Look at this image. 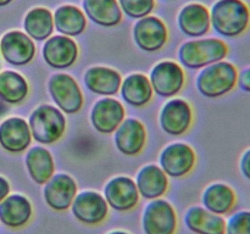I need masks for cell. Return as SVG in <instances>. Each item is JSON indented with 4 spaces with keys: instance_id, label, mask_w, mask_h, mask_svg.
Returning a JSON list of instances; mask_svg holds the SVG:
<instances>
[{
    "instance_id": "1",
    "label": "cell",
    "mask_w": 250,
    "mask_h": 234,
    "mask_svg": "<svg viewBox=\"0 0 250 234\" xmlns=\"http://www.w3.org/2000/svg\"><path fill=\"white\" fill-rule=\"evenodd\" d=\"M212 29L224 38H237L248 31L250 7L244 0H217L210 10Z\"/></svg>"
},
{
    "instance_id": "2",
    "label": "cell",
    "mask_w": 250,
    "mask_h": 234,
    "mask_svg": "<svg viewBox=\"0 0 250 234\" xmlns=\"http://www.w3.org/2000/svg\"><path fill=\"white\" fill-rule=\"evenodd\" d=\"M238 70L229 61H217L202 68L197 77V89L204 98L217 99L236 88Z\"/></svg>"
},
{
    "instance_id": "3",
    "label": "cell",
    "mask_w": 250,
    "mask_h": 234,
    "mask_svg": "<svg viewBox=\"0 0 250 234\" xmlns=\"http://www.w3.org/2000/svg\"><path fill=\"white\" fill-rule=\"evenodd\" d=\"M229 45L219 38L193 39L186 41L178 49V58L183 67L199 70L226 58Z\"/></svg>"
},
{
    "instance_id": "4",
    "label": "cell",
    "mask_w": 250,
    "mask_h": 234,
    "mask_svg": "<svg viewBox=\"0 0 250 234\" xmlns=\"http://www.w3.org/2000/svg\"><path fill=\"white\" fill-rule=\"evenodd\" d=\"M28 126L32 138L39 144L50 145L63 136L67 127L65 114L58 107L43 104L29 115Z\"/></svg>"
},
{
    "instance_id": "5",
    "label": "cell",
    "mask_w": 250,
    "mask_h": 234,
    "mask_svg": "<svg viewBox=\"0 0 250 234\" xmlns=\"http://www.w3.org/2000/svg\"><path fill=\"white\" fill-rule=\"evenodd\" d=\"M177 227V212L167 200L159 197L146 205L142 214L144 234H176Z\"/></svg>"
},
{
    "instance_id": "6",
    "label": "cell",
    "mask_w": 250,
    "mask_h": 234,
    "mask_svg": "<svg viewBox=\"0 0 250 234\" xmlns=\"http://www.w3.org/2000/svg\"><path fill=\"white\" fill-rule=\"evenodd\" d=\"M48 90L58 109L63 114L73 115L81 111L84 98L77 80L67 73H55L49 78Z\"/></svg>"
},
{
    "instance_id": "7",
    "label": "cell",
    "mask_w": 250,
    "mask_h": 234,
    "mask_svg": "<svg viewBox=\"0 0 250 234\" xmlns=\"http://www.w3.org/2000/svg\"><path fill=\"white\" fill-rule=\"evenodd\" d=\"M70 209L73 217L85 226H99L109 216V205L104 195L94 190L77 193Z\"/></svg>"
},
{
    "instance_id": "8",
    "label": "cell",
    "mask_w": 250,
    "mask_h": 234,
    "mask_svg": "<svg viewBox=\"0 0 250 234\" xmlns=\"http://www.w3.org/2000/svg\"><path fill=\"white\" fill-rule=\"evenodd\" d=\"M149 80L156 95L161 98H172L185 87L186 73L182 66L177 62L165 60L154 66Z\"/></svg>"
},
{
    "instance_id": "9",
    "label": "cell",
    "mask_w": 250,
    "mask_h": 234,
    "mask_svg": "<svg viewBox=\"0 0 250 234\" xmlns=\"http://www.w3.org/2000/svg\"><path fill=\"white\" fill-rule=\"evenodd\" d=\"M160 167L171 178L189 175L197 162L194 149L186 143H172L163 149L159 157Z\"/></svg>"
},
{
    "instance_id": "10",
    "label": "cell",
    "mask_w": 250,
    "mask_h": 234,
    "mask_svg": "<svg viewBox=\"0 0 250 234\" xmlns=\"http://www.w3.org/2000/svg\"><path fill=\"white\" fill-rule=\"evenodd\" d=\"M104 197L109 207L119 212H128L139 204L138 189L136 182L128 176L111 178L104 187Z\"/></svg>"
},
{
    "instance_id": "11",
    "label": "cell",
    "mask_w": 250,
    "mask_h": 234,
    "mask_svg": "<svg viewBox=\"0 0 250 234\" xmlns=\"http://www.w3.org/2000/svg\"><path fill=\"white\" fill-rule=\"evenodd\" d=\"M78 193L77 182L67 173H56L44 184L45 204L56 212L68 210Z\"/></svg>"
},
{
    "instance_id": "12",
    "label": "cell",
    "mask_w": 250,
    "mask_h": 234,
    "mask_svg": "<svg viewBox=\"0 0 250 234\" xmlns=\"http://www.w3.org/2000/svg\"><path fill=\"white\" fill-rule=\"evenodd\" d=\"M133 39L141 50L155 53L167 43V27L161 19L149 15L136 22L133 27Z\"/></svg>"
},
{
    "instance_id": "13",
    "label": "cell",
    "mask_w": 250,
    "mask_h": 234,
    "mask_svg": "<svg viewBox=\"0 0 250 234\" xmlns=\"http://www.w3.org/2000/svg\"><path fill=\"white\" fill-rule=\"evenodd\" d=\"M159 122L161 129L168 136H182L193 123L192 106L187 100L173 98L163 106L159 116Z\"/></svg>"
},
{
    "instance_id": "14",
    "label": "cell",
    "mask_w": 250,
    "mask_h": 234,
    "mask_svg": "<svg viewBox=\"0 0 250 234\" xmlns=\"http://www.w3.org/2000/svg\"><path fill=\"white\" fill-rule=\"evenodd\" d=\"M33 39L21 31H10L0 39V54L12 66H26L36 56Z\"/></svg>"
},
{
    "instance_id": "15",
    "label": "cell",
    "mask_w": 250,
    "mask_h": 234,
    "mask_svg": "<svg viewBox=\"0 0 250 234\" xmlns=\"http://www.w3.org/2000/svg\"><path fill=\"white\" fill-rule=\"evenodd\" d=\"M78 45L71 37L53 36L43 45V58L49 67L54 70H66L76 63L78 58Z\"/></svg>"
},
{
    "instance_id": "16",
    "label": "cell",
    "mask_w": 250,
    "mask_h": 234,
    "mask_svg": "<svg viewBox=\"0 0 250 234\" xmlns=\"http://www.w3.org/2000/svg\"><path fill=\"white\" fill-rule=\"evenodd\" d=\"M126 117V110L115 98L98 100L90 111V122L95 131L103 134L114 133Z\"/></svg>"
},
{
    "instance_id": "17",
    "label": "cell",
    "mask_w": 250,
    "mask_h": 234,
    "mask_svg": "<svg viewBox=\"0 0 250 234\" xmlns=\"http://www.w3.org/2000/svg\"><path fill=\"white\" fill-rule=\"evenodd\" d=\"M114 141L117 150L125 156H137L146 146V126L137 118H125L115 131Z\"/></svg>"
},
{
    "instance_id": "18",
    "label": "cell",
    "mask_w": 250,
    "mask_h": 234,
    "mask_svg": "<svg viewBox=\"0 0 250 234\" xmlns=\"http://www.w3.org/2000/svg\"><path fill=\"white\" fill-rule=\"evenodd\" d=\"M28 123L22 117H9L0 124V146L11 154H21L32 143Z\"/></svg>"
},
{
    "instance_id": "19",
    "label": "cell",
    "mask_w": 250,
    "mask_h": 234,
    "mask_svg": "<svg viewBox=\"0 0 250 234\" xmlns=\"http://www.w3.org/2000/svg\"><path fill=\"white\" fill-rule=\"evenodd\" d=\"M33 205L23 194H9L0 202V222L10 229L26 227L33 217Z\"/></svg>"
},
{
    "instance_id": "20",
    "label": "cell",
    "mask_w": 250,
    "mask_h": 234,
    "mask_svg": "<svg viewBox=\"0 0 250 234\" xmlns=\"http://www.w3.org/2000/svg\"><path fill=\"white\" fill-rule=\"evenodd\" d=\"M186 227L194 234H226V219L200 205H193L185 214Z\"/></svg>"
},
{
    "instance_id": "21",
    "label": "cell",
    "mask_w": 250,
    "mask_h": 234,
    "mask_svg": "<svg viewBox=\"0 0 250 234\" xmlns=\"http://www.w3.org/2000/svg\"><path fill=\"white\" fill-rule=\"evenodd\" d=\"M177 22L183 34L190 38H200L211 28L210 10L199 2H192L182 7Z\"/></svg>"
},
{
    "instance_id": "22",
    "label": "cell",
    "mask_w": 250,
    "mask_h": 234,
    "mask_svg": "<svg viewBox=\"0 0 250 234\" xmlns=\"http://www.w3.org/2000/svg\"><path fill=\"white\" fill-rule=\"evenodd\" d=\"M83 80L89 92L103 97H112L120 92L122 77L111 67L93 66L85 71Z\"/></svg>"
},
{
    "instance_id": "23",
    "label": "cell",
    "mask_w": 250,
    "mask_h": 234,
    "mask_svg": "<svg viewBox=\"0 0 250 234\" xmlns=\"http://www.w3.org/2000/svg\"><path fill=\"white\" fill-rule=\"evenodd\" d=\"M202 204L212 214L226 216L232 214L237 205V194L233 188L227 183H211L204 189Z\"/></svg>"
},
{
    "instance_id": "24",
    "label": "cell",
    "mask_w": 250,
    "mask_h": 234,
    "mask_svg": "<svg viewBox=\"0 0 250 234\" xmlns=\"http://www.w3.org/2000/svg\"><path fill=\"white\" fill-rule=\"evenodd\" d=\"M136 185L139 195L146 200L163 197L168 189L167 175L160 166L150 163L139 170L136 177Z\"/></svg>"
},
{
    "instance_id": "25",
    "label": "cell",
    "mask_w": 250,
    "mask_h": 234,
    "mask_svg": "<svg viewBox=\"0 0 250 234\" xmlns=\"http://www.w3.org/2000/svg\"><path fill=\"white\" fill-rule=\"evenodd\" d=\"M122 99L131 106L144 107L153 99L154 90L149 77L143 73H132L127 76L120 87Z\"/></svg>"
},
{
    "instance_id": "26",
    "label": "cell",
    "mask_w": 250,
    "mask_h": 234,
    "mask_svg": "<svg viewBox=\"0 0 250 234\" xmlns=\"http://www.w3.org/2000/svg\"><path fill=\"white\" fill-rule=\"evenodd\" d=\"M26 167L36 184L44 185L55 175V162L50 151L44 146H33L27 151Z\"/></svg>"
},
{
    "instance_id": "27",
    "label": "cell",
    "mask_w": 250,
    "mask_h": 234,
    "mask_svg": "<svg viewBox=\"0 0 250 234\" xmlns=\"http://www.w3.org/2000/svg\"><path fill=\"white\" fill-rule=\"evenodd\" d=\"M88 19L102 27H115L122 21V10L117 0H83Z\"/></svg>"
},
{
    "instance_id": "28",
    "label": "cell",
    "mask_w": 250,
    "mask_h": 234,
    "mask_svg": "<svg viewBox=\"0 0 250 234\" xmlns=\"http://www.w3.org/2000/svg\"><path fill=\"white\" fill-rule=\"evenodd\" d=\"M54 16V27L62 36H81L87 28L85 14L75 5H62L58 7Z\"/></svg>"
},
{
    "instance_id": "29",
    "label": "cell",
    "mask_w": 250,
    "mask_h": 234,
    "mask_svg": "<svg viewBox=\"0 0 250 234\" xmlns=\"http://www.w3.org/2000/svg\"><path fill=\"white\" fill-rule=\"evenodd\" d=\"M27 36L33 40L44 41L50 38L54 31V16L46 7H33L27 12L23 21Z\"/></svg>"
},
{
    "instance_id": "30",
    "label": "cell",
    "mask_w": 250,
    "mask_h": 234,
    "mask_svg": "<svg viewBox=\"0 0 250 234\" xmlns=\"http://www.w3.org/2000/svg\"><path fill=\"white\" fill-rule=\"evenodd\" d=\"M29 85L26 78L16 71L0 72V97L9 105H19L27 99Z\"/></svg>"
},
{
    "instance_id": "31",
    "label": "cell",
    "mask_w": 250,
    "mask_h": 234,
    "mask_svg": "<svg viewBox=\"0 0 250 234\" xmlns=\"http://www.w3.org/2000/svg\"><path fill=\"white\" fill-rule=\"evenodd\" d=\"M122 12L129 19L139 20L149 16L155 9V0H117Z\"/></svg>"
},
{
    "instance_id": "32",
    "label": "cell",
    "mask_w": 250,
    "mask_h": 234,
    "mask_svg": "<svg viewBox=\"0 0 250 234\" xmlns=\"http://www.w3.org/2000/svg\"><path fill=\"white\" fill-rule=\"evenodd\" d=\"M226 234H250V210H239L229 217Z\"/></svg>"
},
{
    "instance_id": "33",
    "label": "cell",
    "mask_w": 250,
    "mask_h": 234,
    "mask_svg": "<svg viewBox=\"0 0 250 234\" xmlns=\"http://www.w3.org/2000/svg\"><path fill=\"white\" fill-rule=\"evenodd\" d=\"M239 171L242 176L250 182V148L247 149L239 158Z\"/></svg>"
},
{
    "instance_id": "34",
    "label": "cell",
    "mask_w": 250,
    "mask_h": 234,
    "mask_svg": "<svg viewBox=\"0 0 250 234\" xmlns=\"http://www.w3.org/2000/svg\"><path fill=\"white\" fill-rule=\"evenodd\" d=\"M237 85L241 88L243 92L250 93V66L238 72V80H237Z\"/></svg>"
},
{
    "instance_id": "35",
    "label": "cell",
    "mask_w": 250,
    "mask_h": 234,
    "mask_svg": "<svg viewBox=\"0 0 250 234\" xmlns=\"http://www.w3.org/2000/svg\"><path fill=\"white\" fill-rule=\"evenodd\" d=\"M10 190H11V187H10L9 180L0 176V202L10 194Z\"/></svg>"
},
{
    "instance_id": "36",
    "label": "cell",
    "mask_w": 250,
    "mask_h": 234,
    "mask_svg": "<svg viewBox=\"0 0 250 234\" xmlns=\"http://www.w3.org/2000/svg\"><path fill=\"white\" fill-rule=\"evenodd\" d=\"M9 110H10L9 104H7V102L5 101L1 97H0V117L5 116V115L9 112Z\"/></svg>"
},
{
    "instance_id": "37",
    "label": "cell",
    "mask_w": 250,
    "mask_h": 234,
    "mask_svg": "<svg viewBox=\"0 0 250 234\" xmlns=\"http://www.w3.org/2000/svg\"><path fill=\"white\" fill-rule=\"evenodd\" d=\"M106 234H131V233L126 231H122V229H116V231H111Z\"/></svg>"
},
{
    "instance_id": "38",
    "label": "cell",
    "mask_w": 250,
    "mask_h": 234,
    "mask_svg": "<svg viewBox=\"0 0 250 234\" xmlns=\"http://www.w3.org/2000/svg\"><path fill=\"white\" fill-rule=\"evenodd\" d=\"M11 1L12 0H0V6H6V5H9Z\"/></svg>"
}]
</instances>
